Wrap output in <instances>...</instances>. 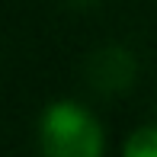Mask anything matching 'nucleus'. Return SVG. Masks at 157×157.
<instances>
[{
    "instance_id": "f03ea898",
    "label": "nucleus",
    "mask_w": 157,
    "mask_h": 157,
    "mask_svg": "<svg viewBox=\"0 0 157 157\" xmlns=\"http://www.w3.org/2000/svg\"><path fill=\"white\" fill-rule=\"evenodd\" d=\"M90 83L103 93H119V90L132 87V77H135V58L132 52L125 48H103V52L93 55L90 61Z\"/></svg>"
},
{
    "instance_id": "f257e3e1",
    "label": "nucleus",
    "mask_w": 157,
    "mask_h": 157,
    "mask_svg": "<svg viewBox=\"0 0 157 157\" xmlns=\"http://www.w3.org/2000/svg\"><path fill=\"white\" fill-rule=\"evenodd\" d=\"M39 141L48 157H96L106 147L99 122L71 99L52 103L42 112Z\"/></svg>"
},
{
    "instance_id": "7ed1b4c3",
    "label": "nucleus",
    "mask_w": 157,
    "mask_h": 157,
    "mask_svg": "<svg viewBox=\"0 0 157 157\" xmlns=\"http://www.w3.org/2000/svg\"><path fill=\"white\" fill-rule=\"evenodd\" d=\"M125 157H157V128L144 125L125 141Z\"/></svg>"
}]
</instances>
